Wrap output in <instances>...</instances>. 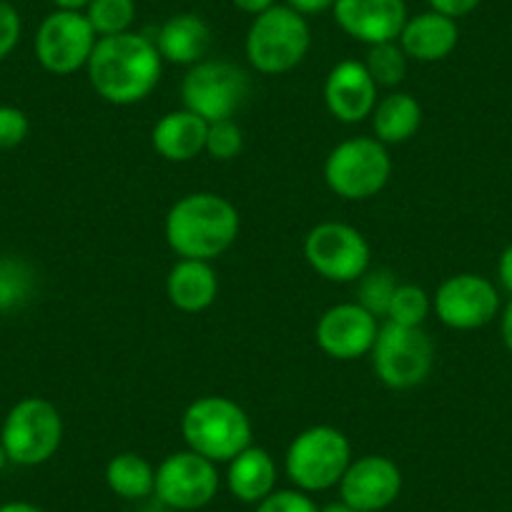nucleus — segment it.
Masks as SVG:
<instances>
[{"label":"nucleus","mask_w":512,"mask_h":512,"mask_svg":"<svg viewBox=\"0 0 512 512\" xmlns=\"http://www.w3.org/2000/svg\"><path fill=\"white\" fill-rule=\"evenodd\" d=\"M244 149V134H241L239 123L234 118L226 121L209 123V134H206V154L216 161H231Z\"/></svg>","instance_id":"obj_30"},{"label":"nucleus","mask_w":512,"mask_h":512,"mask_svg":"<svg viewBox=\"0 0 512 512\" xmlns=\"http://www.w3.org/2000/svg\"><path fill=\"white\" fill-rule=\"evenodd\" d=\"M374 139L384 146L407 144L422 126V106L412 93L397 91L377 101L372 111Z\"/></svg>","instance_id":"obj_23"},{"label":"nucleus","mask_w":512,"mask_h":512,"mask_svg":"<svg viewBox=\"0 0 512 512\" xmlns=\"http://www.w3.org/2000/svg\"><path fill=\"white\" fill-rule=\"evenodd\" d=\"M390 176L392 156L374 136L342 141L324 161V181L329 191L344 201L372 199L387 186Z\"/></svg>","instance_id":"obj_7"},{"label":"nucleus","mask_w":512,"mask_h":512,"mask_svg":"<svg viewBox=\"0 0 512 512\" xmlns=\"http://www.w3.org/2000/svg\"><path fill=\"white\" fill-rule=\"evenodd\" d=\"M397 277L390 269H369L362 279H359L357 287V304L367 309L374 317H384L387 309H390L392 294L397 289Z\"/></svg>","instance_id":"obj_29"},{"label":"nucleus","mask_w":512,"mask_h":512,"mask_svg":"<svg viewBox=\"0 0 512 512\" xmlns=\"http://www.w3.org/2000/svg\"><path fill=\"white\" fill-rule=\"evenodd\" d=\"M254 512H319V505L309 492L289 487V490H274L272 495L264 497Z\"/></svg>","instance_id":"obj_32"},{"label":"nucleus","mask_w":512,"mask_h":512,"mask_svg":"<svg viewBox=\"0 0 512 512\" xmlns=\"http://www.w3.org/2000/svg\"><path fill=\"white\" fill-rule=\"evenodd\" d=\"M277 462L264 447L249 445L244 452L229 462L226 470V487L231 497L246 505H259L264 497L277 490Z\"/></svg>","instance_id":"obj_21"},{"label":"nucleus","mask_w":512,"mask_h":512,"mask_svg":"<svg viewBox=\"0 0 512 512\" xmlns=\"http://www.w3.org/2000/svg\"><path fill=\"white\" fill-rule=\"evenodd\" d=\"M432 309L445 327L457 332H472L500 314V294L487 277L480 274H455L437 287Z\"/></svg>","instance_id":"obj_13"},{"label":"nucleus","mask_w":512,"mask_h":512,"mask_svg":"<svg viewBox=\"0 0 512 512\" xmlns=\"http://www.w3.org/2000/svg\"><path fill=\"white\" fill-rule=\"evenodd\" d=\"M36 294V272L18 256H0V312L26 307Z\"/></svg>","instance_id":"obj_25"},{"label":"nucleus","mask_w":512,"mask_h":512,"mask_svg":"<svg viewBox=\"0 0 512 512\" xmlns=\"http://www.w3.org/2000/svg\"><path fill=\"white\" fill-rule=\"evenodd\" d=\"M154 43L164 63L191 68L204 61L206 53H209L211 28L196 13H179L159 28Z\"/></svg>","instance_id":"obj_20"},{"label":"nucleus","mask_w":512,"mask_h":512,"mask_svg":"<svg viewBox=\"0 0 512 512\" xmlns=\"http://www.w3.org/2000/svg\"><path fill=\"white\" fill-rule=\"evenodd\" d=\"M407 61L405 51L400 48V43H377V46H369L367 58H364V66H367L369 76L377 86L395 88L405 81L407 76Z\"/></svg>","instance_id":"obj_27"},{"label":"nucleus","mask_w":512,"mask_h":512,"mask_svg":"<svg viewBox=\"0 0 512 512\" xmlns=\"http://www.w3.org/2000/svg\"><path fill=\"white\" fill-rule=\"evenodd\" d=\"M372 367L390 390H415L435 367V342L422 327L382 324L372 347Z\"/></svg>","instance_id":"obj_8"},{"label":"nucleus","mask_w":512,"mask_h":512,"mask_svg":"<svg viewBox=\"0 0 512 512\" xmlns=\"http://www.w3.org/2000/svg\"><path fill=\"white\" fill-rule=\"evenodd\" d=\"M96 31L81 11H53L41 21L33 41L36 61L53 76H71L91 61Z\"/></svg>","instance_id":"obj_11"},{"label":"nucleus","mask_w":512,"mask_h":512,"mask_svg":"<svg viewBox=\"0 0 512 512\" xmlns=\"http://www.w3.org/2000/svg\"><path fill=\"white\" fill-rule=\"evenodd\" d=\"M339 500L359 512H382L397 502L402 492V470L395 460L384 455H364L349 462L342 482Z\"/></svg>","instance_id":"obj_14"},{"label":"nucleus","mask_w":512,"mask_h":512,"mask_svg":"<svg viewBox=\"0 0 512 512\" xmlns=\"http://www.w3.org/2000/svg\"><path fill=\"white\" fill-rule=\"evenodd\" d=\"M86 73L103 101L134 106L156 91L164 73V58L149 36L128 31L98 38Z\"/></svg>","instance_id":"obj_1"},{"label":"nucleus","mask_w":512,"mask_h":512,"mask_svg":"<svg viewBox=\"0 0 512 512\" xmlns=\"http://www.w3.org/2000/svg\"><path fill=\"white\" fill-rule=\"evenodd\" d=\"M56 11H86L91 0H51Z\"/></svg>","instance_id":"obj_40"},{"label":"nucleus","mask_w":512,"mask_h":512,"mask_svg":"<svg viewBox=\"0 0 512 512\" xmlns=\"http://www.w3.org/2000/svg\"><path fill=\"white\" fill-rule=\"evenodd\" d=\"M219 277L211 262L179 259L166 277V297L179 312L199 314L216 302Z\"/></svg>","instance_id":"obj_22"},{"label":"nucleus","mask_w":512,"mask_h":512,"mask_svg":"<svg viewBox=\"0 0 512 512\" xmlns=\"http://www.w3.org/2000/svg\"><path fill=\"white\" fill-rule=\"evenodd\" d=\"M181 435L189 450L216 465H229L251 445V420L244 407L229 397L206 395L191 402L181 415Z\"/></svg>","instance_id":"obj_3"},{"label":"nucleus","mask_w":512,"mask_h":512,"mask_svg":"<svg viewBox=\"0 0 512 512\" xmlns=\"http://www.w3.org/2000/svg\"><path fill=\"white\" fill-rule=\"evenodd\" d=\"M0 512H46V510L38 505H33V502L11 500V502H3V505H0Z\"/></svg>","instance_id":"obj_39"},{"label":"nucleus","mask_w":512,"mask_h":512,"mask_svg":"<svg viewBox=\"0 0 512 512\" xmlns=\"http://www.w3.org/2000/svg\"><path fill=\"white\" fill-rule=\"evenodd\" d=\"M241 216L229 199L211 191L186 194L169 209L164 221L166 244L181 259L211 262L234 246Z\"/></svg>","instance_id":"obj_2"},{"label":"nucleus","mask_w":512,"mask_h":512,"mask_svg":"<svg viewBox=\"0 0 512 512\" xmlns=\"http://www.w3.org/2000/svg\"><path fill=\"white\" fill-rule=\"evenodd\" d=\"M500 334H502V344L507 347V352L512 354V299L505 309H502L500 317Z\"/></svg>","instance_id":"obj_38"},{"label":"nucleus","mask_w":512,"mask_h":512,"mask_svg":"<svg viewBox=\"0 0 512 512\" xmlns=\"http://www.w3.org/2000/svg\"><path fill=\"white\" fill-rule=\"evenodd\" d=\"M430 312L432 299L425 289L417 284H397L384 319L392 324H402V327H422Z\"/></svg>","instance_id":"obj_28"},{"label":"nucleus","mask_w":512,"mask_h":512,"mask_svg":"<svg viewBox=\"0 0 512 512\" xmlns=\"http://www.w3.org/2000/svg\"><path fill=\"white\" fill-rule=\"evenodd\" d=\"M23 36V21L16 6H11L8 0H0V61H6L13 51L18 48Z\"/></svg>","instance_id":"obj_33"},{"label":"nucleus","mask_w":512,"mask_h":512,"mask_svg":"<svg viewBox=\"0 0 512 512\" xmlns=\"http://www.w3.org/2000/svg\"><path fill=\"white\" fill-rule=\"evenodd\" d=\"M427 3H430V11H437L442 16H450L457 21L462 16H470L482 0H427Z\"/></svg>","instance_id":"obj_34"},{"label":"nucleus","mask_w":512,"mask_h":512,"mask_svg":"<svg viewBox=\"0 0 512 512\" xmlns=\"http://www.w3.org/2000/svg\"><path fill=\"white\" fill-rule=\"evenodd\" d=\"M334 3H337V0H287V6L292 8V11L302 13L304 18L319 16V13L324 11H332Z\"/></svg>","instance_id":"obj_35"},{"label":"nucleus","mask_w":512,"mask_h":512,"mask_svg":"<svg viewBox=\"0 0 512 512\" xmlns=\"http://www.w3.org/2000/svg\"><path fill=\"white\" fill-rule=\"evenodd\" d=\"M139 512H174V510H169V507H164V505H161V502H154V505L141 507Z\"/></svg>","instance_id":"obj_42"},{"label":"nucleus","mask_w":512,"mask_h":512,"mask_svg":"<svg viewBox=\"0 0 512 512\" xmlns=\"http://www.w3.org/2000/svg\"><path fill=\"white\" fill-rule=\"evenodd\" d=\"M0 440L13 465H46L63 445L61 412L46 397H23L8 410L0 427Z\"/></svg>","instance_id":"obj_6"},{"label":"nucleus","mask_w":512,"mask_h":512,"mask_svg":"<svg viewBox=\"0 0 512 512\" xmlns=\"http://www.w3.org/2000/svg\"><path fill=\"white\" fill-rule=\"evenodd\" d=\"M304 259L322 279L334 284L359 282L369 272L372 249L364 234L342 221H322L304 239Z\"/></svg>","instance_id":"obj_9"},{"label":"nucleus","mask_w":512,"mask_h":512,"mask_svg":"<svg viewBox=\"0 0 512 512\" xmlns=\"http://www.w3.org/2000/svg\"><path fill=\"white\" fill-rule=\"evenodd\" d=\"M221 487L216 462L194 450H181L156 467L154 497L174 512H194L209 505Z\"/></svg>","instance_id":"obj_12"},{"label":"nucleus","mask_w":512,"mask_h":512,"mask_svg":"<svg viewBox=\"0 0 512 512\" xmlns=\"http://www.w3.org/2000/svg\"><path fill=\"white\" fill-rule=\"evenodd\" d=\"M312 31L302 13L289 6H272L251 21L246 33V61L256 73L284 76L307 58Z\"/></svg>","instance_id":"obj_4"},{"label":"nucleus","mask_w":512,"mask_h":512,"mask_svg":"<svg viewBox=\"0 0 512 512\" xmlns=\"http://www.w3.org/2000/svg\"><path fill=\"white\" fill-rule=\"evenodd\" d=\"M31 134V121L26 111L11 103H0V151H11L21 146Z\"/></svg>","instance_id":"obj_31"},{"label":"nucleus","mask_w":512,"mask_h":512,"mask_svg":"<svg viewBox=\"0 0 512 512\" xmlns=\"http://www.w3.org/2000/svg\"><path fill=\"white\" fill-rule=\"evenodd\" d=\"M206 134H209V121L196 116L189 108H179V111L164 113L156 121L151 131V144L161 159L171 164H186L204 154Z\"/></svg>","instance_id":"obj_18"},{"label":"nucleus","mask_w":512,"mask_h":512,"mask_svg":"<svg viewBox=\"0 0 512 512\" xmlns=\"http://www.w3.org/2000/svg\"><path fill=\"white\" fill-rule=\"evenodd\" d=\"M8 465V455H6V447H3V440H0V472L6 470Z\"/></svg>","instance_id":"obj_43"},{"label":"nucleus","mask_w":512,"mask_h":512,"mask_svg":"<svg viewBox=\"0 0 512 512\" xmlns=\"http://www.w3.org/2000/svg\"><path fill=\"white\" fill-rule=\"evenodd\" d=\"M377 88L364 63L342 61L324 81V103L337 121L362 123L377 106Z\"/></svg>","instance_id":"obj_17"},{"label":"nucleus","mask_w":512,"mask_h":512,"mask_svg":"<svg viewBox=\"0 0 512 512\" xmlns=\"http://www.w3.org/2000/svg\"><path fill=\"white\" fill-rule=\"evenodd\" d=\"M319 512H359V510H354V507L347 505L344 500H337V502H329V505L319 507Z\"/></svg>","instance_id":"obj_41"},{"label":"nucleus","mask_w":512,"mask_h":512,"mask_svg":"<svg viewBox=\"0 0 512 512\" xmlns=\"http://www.w3.org/2000/svg\"><path fill=\"white\" fill-rule=\"evenodd\" d=\"M88 23L98 38L128 33L136 21V0H91L86 11Z\"/></svg>","instance_id":"obj_26"},{"label":"nucleus","mask_w":512,"mask_h":512,"mask_svg":"<svg viewBox=\"0 0 512 512\" xmlns=\"http://www.w3.org/2000/svg\"><path fill=\"white\" fill-rule=\"evenodd\" d=\"M352 462V445L337 427L317 425L299 432L287 447L284 470L289 482L302 492H327L342 482Z\"/></svg>","instance_id":"obj_5"},{"label":"nucleus","mask_w":512,"mask_h":512,"mask_svg":"<svg viewBox=\"0 0 512 512\" xmlns=\"http://www.w3.org/2000/svg\"><path fill=\"white\" fill-rule=\"evenodd\" d=\"M379 322L357 302L334 304L319 317L314 337L319 349L337 362H352L372 352Z\"/></svg>","instance_id":"obj_15"},{"label":"nucleus","mask_w":512,"mask_h":512,"mask_svg":"<svg viewBox=\"0 0 512 512\" xmlns=\"http://www.w3.org/2000/svg\"><path fill=\"white\" fill-rule=\"evenodd\" d=\"M106 485L113 495L128 502L154 497L156 467L136 452H118L106 465Z\"/></svg>","instance_id":"obj_24"},{"label":"nucleus","mask_w":512,"mask_h":512,"mask_svg":"<svg viewBox=\"0 0 512 512\" xmlns=\"http://www.w3.org/2000/svg\"><path fill=\"white\" fill-rule=\"evenodd\" d=\"M497 279H500L502 289L512 294V244L497 259Z\"/></svg>","instance_id":"obj_36"},{"label":"nucleus","mask_w":512,"mask_h":512,"mask_svg":"<svg viewBox=\"0 0 512 512\" xmlns=\"http://www.w3.org/2000/svg\"><path fill=\"white\" fill-rule=\"evenodd\" d=\"M249 96V76L244 68L229 61H201L186 71L181 81V101L184 108L194 111L204 121H226Z\"/></svg>","instance_id":"obj_10"},{"label":"nucleus","mask_w":512,"mask_h":512,"mask_svg":"<svg viewBox=\"0 0 512 512\" xmlns=\"http://www.w3.org/2000/svg\"><path fill=\"white\" fill-rule=\"evenodd\" d=\"M332 13L349 38L367 46L397 41L407 23L405 0H337Z\"/></svg>","instance_id":"obj_16"},{"label":"nucleus","mask_w":512,"mask_h":512,"mask_svg":"<svg viewBox=\"0 0 512 512\" xmlns=\"http://www.w3.org/2000/svg\"><path fill=\"white\" fill-rule=\"evenodd\" d=\"M241 13H249V16H262L264 11H269L272 6H277V0H231Z\"/></svg>","instance_id":"obj_37"},{"label":"nucleus","mask_w":512,"mask_h":512,"mask_svg":"<svg viewBox=\"0 0 512 512\" xmlns=\"http://www.w3.org/2000/svg\"><path fill=\"white\" fill-rule=\"evenodd\" d=\"M457 41H460L457 21L437 11H425L415 18H407L400 38H397L405 56L420 63L445 61L457 48Z\"/></svg>","instance_id":"obj_19"}]
</instances>
